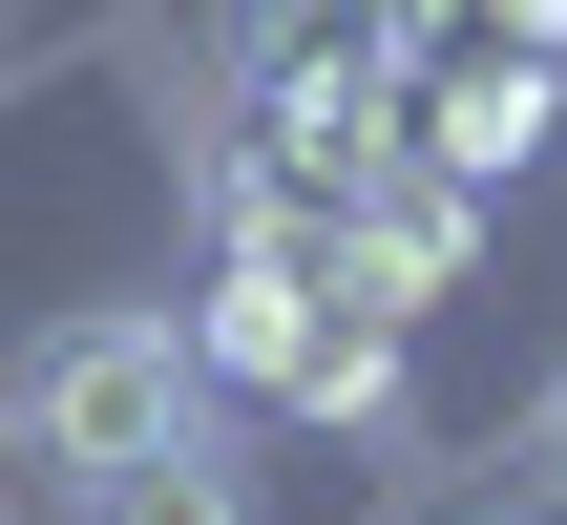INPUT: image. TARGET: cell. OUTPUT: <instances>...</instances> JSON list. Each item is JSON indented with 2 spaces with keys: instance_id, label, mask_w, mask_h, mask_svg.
Returning <instances> with one entry per match:
<instances>
[{
  "instance_id": "3",
  "label": "cell",
  "mask_w": 567,
  "mask_h": 525,
  "mask_svg": "<svg viewBox=\"0 0 567 525\" xmlns=\"http://www.w3.org/2000/svg\"><path fill=\"white\" fill-rule=\"evenodd\" d=\"M400 126H421V168H463V189H526V168H547V42L400 84Z\"/></svg>"
},
{
  "instance_id": "4",
  "label": "cell",
  "mask_w": 567,
  "mask_h": 525,
  "mask_svg": "<svg viewBox=\"0 0 567 525\" xmlns=\"http://www.w3.org/2000/svg\"><path fill=\"white\" fill-rule=\"evenodd\" d=\"M84 525H252V463L189 421V442H147V463H105V484H63Z\"/></svg>"
},
{
  "instance_id": "6",
  "label": "cell",
  "mask_w": 567,
  "mask_h": 525,
  "mask_svg": "<svg viewBox=\"0 0 567 525\" xmlns=\"http://www.w3.org/2000/svg\"><path fill=\"white\" fill-rule=\"evenodd\" d=\"M484 21H505V42H547V63H567V0H484Z\"/></svg>"
},
{
  "instance_id": "5",
  "label": "cell",
  "mask_w": 567,
  "mask_h": 525,
  "mask_svg": "<svg viewBox=\"0 0 567 525\" xmlns=\"http://www.w3.org/2000/svg\"><path fill=\"white\" fill-rule=\"evenodd\" d=\"M526 463H547V484H567V358H547V400H526Z\"/></svg>"
},
{
  "instance_id": "7",
  "label": "cell",
  "mask_w": 567,
  "mask_h": 525,
  "mask_svg": "<svg viewBox=\"0 0 567 525\" xmlns=\"http://www.w3.org/2000/svg\"><path fill=\"white\" fill-rule=\"evenodd\" d=\"M0 42H21V0H0Z\"/></svg>"
},
{
  "instance_id": "1",
  "label": "cell",
  "mask_w": 567,
  "mask_h": 525,
  "mask_svg": "<svg viewBox=\"0 0 567 525\" xmlns=\"http://www.w3.org/2000/svg\"><path fill=\"white\" fill-rule=\"evenodd\" d=\"M189 421H210V358H189V316H147V295L42 316L21 379H0V442H21L42 484H105V463H147V442H189Z\"/></svg>"
},
{
  "instance_id": "2",
  "label": "cell",
  "mask_w": 567,
  "mask_h": 525,
  "mask_svg": "<svg viewBox=\"0 0 567 525\" xmlns=\"http://www.w3.org/2000/svg\"><path fill=\"white\" fill-rule=\"evenodd\" d=\"M316 253H337L358 316H442L463 253H484V189H463V168H358V189L316 210Z\"/></svg>"
}]
</instances>
